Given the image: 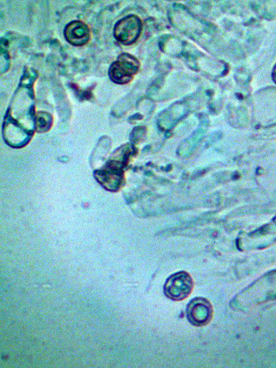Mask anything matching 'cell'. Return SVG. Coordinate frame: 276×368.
Returning a JSON list of instances; mask_svg holds the SVG:
<instances>
[{
	"label": "cell",
	"mask_w": 276,
	"mask_h": 368,
	"mask_svg": "<svg viewBox=\"0 0 276 368\" xmlns=\"http://www.w3.org/2000/svg\"><path fill=\"white\" fill-rule=\"evenodd\" d=\"M273 81L276 83V65L274 67V69L273 71Z\"/></svg>",
	"instance_id": "obj_6"
},
{
	"label": "cell",
	"mask_w": 276,
	"mask_h": 368,
	"mask_svg": "<svg viewBox=\"0 0 276 368\" xmlns=\"http://www.w3.org/2000/svg\"><path fill=\"white\" fill-rule=\"evenodd\" d=\"M139 64L133 56L123 53L110 67L109 76L114 82L120 84L128 83L139 70Z\"/></svg>",
	"instance_id": "obj_2"
},
{
	"label": "cell",
	"mask_w": 276,
	"mask_h": 368,
	"mask_svg": "<svg viewBox=\"0 0 276 368\" xmlns=\"http://www.w3.org/2000/svg\"><path fill=\"white\" fill-rule=\"evenodd\" d=\"M64 33L66 40L74 46L84 45L90 38L88 26L80 21H73L68 23Z\"/></svg>",
	"instance_id": "obj_5"
},
{
	"label": "cell",
	"mask_w": 276,
	"mask_h": 368,
	"mask_svg": "<svg viewBox=\"0 0 276 368\" xmlns=\"http://www.w3.org/2000/svg\"><path fill=\"white\" fill-rule=\"evenodd\" d=\"M194 282L191 275L185 271L175 273L166 280L164 291L170 299L180 301L186 298L192 292Z\"/></svg>",
	"instance_id": "obj_1"
},
{
	"label": "cell",
	"mask_w": 276,
	"mask_h": 368,
	"mask_svg": "<svg viewBox=\"0 0 276 368\" xmlns=\"http://www.w3.org/2000/svg\"><path fill=\"white\" fill-rule=\"evenodd\" d=\"M186 316L188 321L193 325L198 327L206 325L212 319V304L206 298H194L187 306Z\"/></svg>",
	"instance_id": "obj_3"
},
{
	"label": "cell",
	"mask_w": 276,
	"mask_h": 368,
	"mask_svg": "<svg viewBox=\"0 0 276 368\" xmlns=\"http://www.w3.org/2000/svg\"><path fill=\"white\" fill-rule=\"evenodd\" d=\"M141 30V22L135 15L127 16L119 20L115 27V38L124 44H130L138 38Z\"/></svg>",
	"instance_id": "obj_4"
}]
</instances>
